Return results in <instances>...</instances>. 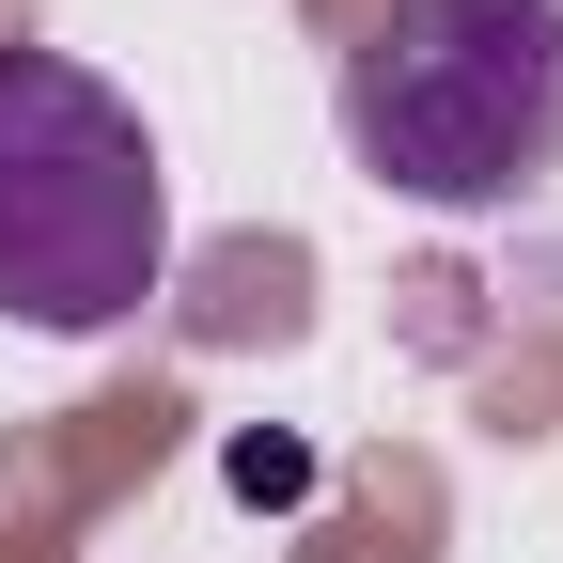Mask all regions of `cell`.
Wrapping results in <instances>:
<instances>
[{
  "label": "cell",
  "instance_id": "cell-1",
  "mask_svg": "<svg viewBox=\"0 0 563 563\" xmlns=\"http://www.w3.org/2000/svg\"><path fill=\"white\" fill-rule=\"evenodd\" d=\"M173 282V173L125 79L79 47H0V313L95 344Z\"/></svg>",
  "mask_w": 563,
  "mask_h": 563
},
{
  "label": "cell",
  "instance_id": "cell-2",
  "mask_svg": "<svg viewBox=\"0 0 563 563\" xmlns=\"http://www.w3.org/2000/svg\"><path fill=\"white\" fill-rule=\"evenodd\" d=\"M344 157L422 220H485L563 173V0H376L344 47Z\"/></svg>",
  "mask_w": 563,
  "mask_h": 563
},
{
  "label": "cell",
  "instance_id": "cell-3",
  "mask_svg": "<svg viewBox=\"0 0 563 563\" xmlns=\"http://www.w3.org/2000/svg\"><path fill=\"white\" fill-rule=\"evenodd\" d=\"M235 485H251V501H298L313 470H298V439H235Z\"/></svg>",
  "mask_w": 563,
  "mask_h": 563
}]
</instances>
